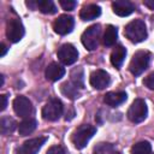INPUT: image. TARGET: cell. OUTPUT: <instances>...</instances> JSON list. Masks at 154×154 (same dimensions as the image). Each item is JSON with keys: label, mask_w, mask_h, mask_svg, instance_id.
I'll return each instance as SVG.
<instances>
[{"label": "cell", "mask_w": 154, "mask_h": 154, "mask_svg": "<svg viewBox=\"0 0 154 154\" xmlns=\"http://www.w3.org/2000/svg\"><path fill=\"white\" fill-rule=\"evenodd\" d=\"M143 84L150 89V90H154V72H152L150 75H148L144 79H143Z\"/></svg>", "instance_id": "cell-27"}, {"label": "cell", "mask_w": 154, "mask_h": 154, "mask_svg": "<svg viewBox=\"0 0 154 154\" xmlns=\"http://www.w3.org/2000/svg\"><path fill=\"white\" fill-rule=\"evenodd\" d=\"M36 7L46 14H53L57 12V6L51 0H38L36 1Z\"/></svg>", "instance_id": "cell-23"}, {"label": "cell", "mask_w": 154, "mask_h": 154, "mask_svg": "<svg viewBox=\"0 0 154 154\" xmlns=\"http://www.w3.org/2000/svg\"><path fill=\"white\" fill-rule=\"evenodd\" d=\"M111 82L109 75L103 71V70H96L94 72H91L90 77H89V83L93 88L95 89H103L106 88Z\"/></svg>", "instance_id": "cell-12"}, {"label": "cell", "mask_w": 154, "mask_h": 154, "mask_svg": "<svg viewBox=\"0 0 154 154\" xmlns=\"http://www.w3.org/2000/svg\"><path fill=\"white\" fill-rule=\"evenodd\" d=\"M0 100H1V105H0L1 107H0V109H1V111H4V109L6 108V105H7V96H6V95H4V94H2V95H0Z\"/></svg>", "instance_id": "cell-29"}, {"label": "cell", "mask_w": 154, "mask_h": 154, "mask_svg": "<svg viewBox=\"0 0 154 154\" xmlns=\"http://www.w3.org/2000/svg\"><path fill=\"white\" fill-rule=\"evenodd\" d=\"M100 14H101V8H100V6H97L95 4L85 5L79 11V17L82 20H93V19L97 18Z\"/></svg>", "instance_id": "cell-15"}, {"label": "cell", "mask_w": 154, "mask_h": 154, "mask_svg": "<svg viewBox=\"0 0 154 154\" xmlns=\"http://www.w3.org/2000/svg\"><path fill=\"white\" fill-rule=\"evenodd\" d=\"M13 109L14 113L22 118H29L32 112L31 101L25 96H17L13 100Z\"/></svg>", "instance_id": "cell-11"}, {"label": "cell", "mask_w": 154, "mask_h": 154, "mask_svg": "<svg viewBox=\"0 0 154 154\" xmlns=\"http://www.w3.org/2000/svg\"><path fill=\"white\" fill-rule=\"evenodd\" d=\"M36 120L34 118H25L24 120H22L18 125V132L20 136H28L30 135L35 129H36Z\"/></svg>", "instance_id": "cell-18"}, {"label": "cell", "mask_w": 154, "mask_h": 154, "mask_svg": "<svg viewBox=\"0 0 154 154\" xmlns=\"http://www.w3.org/2000/svg\"><path fill=\"white\" fill-rule=\"evenodd\" d=\"M47 141L46 137H35L31 140L25 141L20 147H18L14 152V154H36L41 147Z\"/></svg>", "instance_id": "cell-9"}, {"label": "cell", "mask_w": 154, "mask_h": 154, "mask_svg": "<svg viewBox=\"0 0 154 154\" xmlns=\"http://www.w3.org/2000/svg\"><path fill=\"white\" fill-rule=\"evenodd\" d=\"M63 111H64V107H63L61 101L57 97H52L43 106L42 117H43V119H46L48 122H54L60 118V116L63 114Z\"/></svg>", "instance_id": "cell-4"}, {"label": "cell", "mask_w": 154, "mask_h": 154, "mask_svg": "<svg viewBox=\"0 0 154 154\" xmlns=\"http://www.w3.org/2000/svg\"><path fill=\"white\" fill-rule=\"evenodd\" d=\"M100 32H101L100 25L99 24H94V25H90L89 28H87V30L82 34L81 41H82L83 46L88 51H94V49L97 48Z\"/></svg>", "instance_id": "cell-6"}, {"label": "cell", "mask_w": 154, "mask_h": 154, "mask_svg": "<svg viewBox=\"0 0 154 154\" xmlns=\"http://www.w3.org/2000/svg\"><path fill=\"white\" fill-rule=\"evenodd\" d=\"M24 26L22 24V22L17 18H11L8 22H7V25H6V36L7 38L16 43V42H19L23 36H24Z\"/></svg>", "instance_id": "cell-7"}, {"label": "cell", "mask_w": 154, "mask_h": 154, "mask_svg": "<svg viewBox=\"0 0 154 154\" xmlns=\"http://www.w3.org/2000/svg\"><path fill=\"white\" fill-rule=\"evenodd\" d=\"M152 54L148 51H138L134 54L130 64H129V70L134 76H140L142 72H144L150 63Z\"/></svg>", "instance_id": "cell-3"}, {"label": "cell", "mask_w": 154, "mask_h": 154, "mask_svg": "<svg viewBox=\"0 0 154 154\" xmlns=\"http://www.w3.org/2000/svg\"><path fill=\"white\" fill-rule=\"evenodd\" d=\"M143 4H144V6L149 7L150 10H154V0H144Z\"/></svg>", "instance_id": "cell-30"}, {"label": "cell", "mask_w": 154, "mask_h": 154, "mask_svg": "<svg viewBox=\"0 0 154 154\" xmlns=\"http://www.w3.org/2000/svg\"><path fill=\"white\" fill-rule=\"evenodd\" d=\"M117 36H118L117 28L113 26V25H107L106 30H105V34H103V37H102L103 46H106V47L113 46L116 43V41H117Z\"/></svg>", "instance_id": "cell-19"}, {"label": "cell", "mask_w": 154, "mask_h": 154, "mask_svg": "<svg viewBox=\"0 0 154 154\" xmlns=\"http://www.w3.org/2000/svg\"><path fill=\"white\" fill-rule=\"evenodd\" d=\"M57 55L59 58V60L64 64V65H72L73 63L77 61L78 59V52L77 49L71 45V43H65L63 45L58 52Z\"/></svg>", "instance_id": "cell-8"}, {"label": "cell", "mask_w": 154, "mask_h": 154, "mask_svg": "<svg viewBox=\"0 0 154 154\" xmlns=\"http://www.w3.org/2000/svg\"><path fill=\"white\" fill-rule=\"evenodd\" d=\"M6 52H7L6 45H5V43H1V53H0V57H4V55L6 54Z\"/></svg>", "instance_id": "cell-31"}, {"label": "cell", "mask_w": 154, "mask_h": 154, "mask_svg": "<svg viewBox=\"0 0 154 154\" xmlns=\"http://www.w3.org/2000/svg\"><path fill=\"white\" fill-rule=\"evenodd\" d=\"M4 84V76H1V78H0V85H2Z\"/></svg>", "instance_id": "cell-32"}, {"label": "cell", "mask_w": 154, "mask_h": 154, "mask_svg": "<svg viewBox=\"0 0 154 154\" xmlns=\"http://www.w3.org/2000/svg\"><path fill=\"white\" fill-rule=\"evenodd\" d=\"M148 116V107L142 99H136L128 109V118L132 123H141Z\"/></svg>", "instance_id": "cell-5"}, {"label": "cell", "mask_w": 154, "mask_h": 154, "mask_svg": "<svg viewBox=\"0 0 154 154\" xmlns=\"http://www.w3.org/2000/svg\"><path fill=\"white\" fill-rule=\"evenodd\" d=\"M125 57H126V49L122 45L116 46L114 49L111 53V63H112V65L116 66V67H120V65L123 64Z\"/></svg>", "instance_id": "cell-17"}, {"label": "cell", "mask_w": 154, "mask_h": 154, "mask_svg": "<svg viewBox=\"0 0 154 154\" xmlns=\"http://www.w3.org/2000/svg\"><path fill=\"white\" fill-rule=\"evenodd\" d=\"M45 75H46V78L48 81L55 82V81H59L65 75V69L60 64H58V63H51L46 67Z\"/></svg>", "instance_id": "cell-14"}, {"label": "cell", "mask_w": 154, "mask_h": 154, "mask_svg": "<svg viewBox=\"0 0 154 154\" xmlns=\"http://www.w3.org/2000/svg\"><path fill=\"white\" fill-rule=\"evenodd\" d=\"M152 152V146L147 141H141L132 146L131 148V154H150Z\"/></svg>", "instance_id": "cell-25"}, {"label": "cell", "mask_w": 154, "mask_h": 154, "mask_svg": "<svg viewBox=\"0 0 154 154\" xmlns=\"http://www.w3.org/2000/svg\"><path fill=\"white\" fill-rule=\"evenodd\" d=\"M17 123L14 122L13 118L11 117H2L0 120V131L2 135H8L11 132H13V130L16 129Z\"/></svg>", "instance_id": "cell-22"}, {"label": "cell", "mask_w": 154, "mask_h": 154, "mask_svg": "<svg viewBox=\"0 0 154 154\" xmlns=\"http://www.w3.org/2000/svg\"><path fill=\"white\" fill-rule=\"evenodd\" d=\"M47 154H66L64 148L60 147V146H54V147H51L48 150H47Z\"/></svg>", "instance_id": "cell-28"}, {"label": "cell", "mask_w": 154, "mask_h": 154, "mask_svg": "<svg viewBox=\"0 0 154 154\" xmlns=\"http://www.w3.org/2000/svg\"><path fill=\"white\" fill-rule=\"evenodd\" d=\"M59 4H60V6H61L64 10H66V11L73 10V8L76 7V5H77V2L73 1V0H60Z\"/></svg>", "instance_id": "cell-26"}, {"label": "cell", "mask_w": 154, "mask_h": 154, "mask_svg": "<svg viewBox=\"0 0 154 154\" xmlns=\"http://www.w3.org/2000/svg\"><path fill=\"white\" fill-rule=\"evenodd\" d=\"M93 152L94 154H119V150L116 148V146L112 143H107V142L97 143L94 147Z\"/></svg>", "instance_id": "cell-21"}, {"label": "cell", "mask_w": 154, "mask_h": 154, "mask_svg": "<svg viewBox=\"0 0 154 154\" xmlns=\"http://www.w3.org/2000/svg\"><path fill=\"white\" fill-rule=\"evenodd\" d=\"M124 34L134 43H138V42L144 41L147 38V28H146L144 22L141 19L131 20L130 23H128L125 25Z\"/></svg>", "instance_id": "cell-1"}, {"label": "cell", "mask_w": 154, "mask_h": 154, "mask_svg": "<svg viewBox=\"0 0 154 154\" xmlns=\"http://www.w3.org/2000/svg\"><path fill=\"white\" fill-rule=\"evenodd\" d=\"M73 24H75V22H73V18L71 16L61 14L54 20L53 29L59 35H66V34H70L72 31Z\"/></svg>", "instance_id": "cell-10"}, {"label": "cell", "mask_w": 154, "mask_h": 154, "mask_svg": "<svg viewBox=\"0 0 154 154\" xmlns=\"http://www.w3.org/2000/svg\"><path fill=\"white\" fill-rule=\"evenodd\" d=\"M79 88H77L72 82H65V83H63L61 85H60V90H61V93L66 96V97H69V99H77V97H79V90H78Z\"/></svg>", "instance_id": "cell-20"}, {"label": "cell", "mask_w": 154, "mask_h": 154, "mask_svg": "<svg viewBox=\"0 0 154 154\" xmlns=\"http://www.w3.org/2000/svg\"><path fill=\"white\" fill-rule=\"evenodd\" d=\"M95 132H96V129L93 125L83 124L73 131V134L71 136V141L77 149H82L87 146V143L95 135Z\"/></svg>", "instance_id": "cell-2"}, {"label": "cell", "mask_w": 154, "mask_h": 154, "mask_svg": "<svg viewBox=\"0 0 154 154\" xmlns=\"http://www.w3.org/2000/svg\"><path fill=\"white\" fill-rule=\"evenodd\" d=\"M71 82L77 87V88H83L84 87V75H83V69L77 67L71 71Z\"/></svg>", "instance_id": "cell-24"}, {"label": "cell", "mask_w": 154, "mask_h": 154, "mask_svg": "<svg viewBox=\"0 0 154 154\" xmlns=\"http://www.w3.org/2000/svg\"><path fill=\"white\" fill-rule=\"evenodd\" d=\"M126 100V93L125 91H109L103 96V102L111 107L119 106Z\"/></svg>", "instance_id": "cell-16"}, {"label": "cell", "mask_w": 154, "mask_h": 154, "mask_svg": "<svg viewBox=\"0 0 154 154\" xmlns=\"http://www.w3.org/2000/svg\"><path fill=\"white\" fill-rule=\"evenodd\" d=\"M112 10L113 12L119 16V17H126L129 14H131L135 10L134 5L130 1L126 0H117L112 2Z\"/></svg>", "instance_id": "cell-13"}]
</instances>
